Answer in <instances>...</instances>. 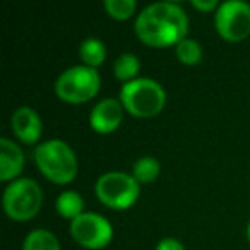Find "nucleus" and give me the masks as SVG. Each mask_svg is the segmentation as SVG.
<instances>
[{"mask_svg": "<svg viewBox=\"0 0 250 250\" xmlns=\"http://www.w3.org/2000/svg\"><path fill=\"white\" fill-rule=\"evenodd\" d=\"M134 31L149 46H171L187 38L188 18L175 2H154L137 14Z\"/></svg>", "mask_w": 250, "mask_h": 250, "instance_id": "f257e3e1", "label": "nucleus"}, {"mask_svg": "<svg viewBox=\"0 0 250 250\" xmlns=\"http://www.w3.org/2000/svg\"><path fill=\"white\" fill-rule=\"evenodd\" d=\"M35 163L50 182L59 185L70 184L77 175L76 153L62 139L43 141L35 149Z\"/></svg>", "mask_w": 250, "mask_h": 250, "instance_id": "f03ea898", "label": "nucleus"}, {"mask_svg": "<svg viewBox=\"0 0 250 250\" xmlns=\"http://www.w3.org/2000/svg\"><path fill=\"white\" fill-rule=\"evenodd\" d=\"M120 101L134 117H154L167 103L165 87L151 77H136L120 87Z\"/></svg>", "mask_w": 250, "mask_h": 250, "instance_id": "7ed1b4c3", "label": "nucleus"}, {"mask_svg": "<svg viewBox=\"0 0 250 250\" xmlns=\"http://www.w3.org/2000/svg\"><path fill=\"white\" fill-rule=\"evenodd\" d=\"M5 214L11 219L24 223L33 219L43 204V190L33 178H16L5 187L2 195Z\"/></svg>", "mask_w": 250, "mask_h": 250, "instance_id": "20e7f679", "label": "nucleus"}, {"mask_svg": "<svg viewBox=\"0 0 250 250\" xmlns=\"http://www.w3.org/2000/svg\"><path fill=\"white\" fill-rule=\"evenodd\" d=\"M101 77L98 69L84 63L65 69L55 81V93L67 103H84L94 98L100 91Z\"/></svg>", "mask_w": 250, "mask_h": 250, "instance_id": "39448f33", "label": "nucleus"}, {"mask_svg": "<svg viewBox=\"0 0 250 250\" xmlns=\"http://www.w3.org/2000/svg\"><path fill=\"white\" fill-rule=\"evenodd\" d=\"M94 194L111 209H127L139 197V182L124 171H106L94 184Z\"/></svg>", "mask_w": 250, "mask_h": 250, "instance_id": "423d86ee", "label": "nucleus"}, {"mask_svg": "<svg viewBox=\"0 0 250 250\" xmlns=\"http://www.w3.org/2000/svg\"><path fill=\"white\" fill-rule=\"evenodd\" d=\"M216 31L228 42H242L250 35V4L243 0L221 2L214 12Z\"/></svg>", "mask_w": 250, "mask_h": 250, "instance_id": "0eeeda50", "label": "nucleus"}, {"mask_svg": "<svg viewBox=\"0 0 250 250\" xmlns=\"http://www.w3.org/2000/svg\"><path fill=\"white\" fill-rule=\"evenodd\" d=\"M70 235L84 249L98 250L106 247L113 238V226L98 212H83L70 221Z\"/></svg>", "mask_w": 250, "mask_h": 250, "instance_id": "6e6552de", "label": "nucleus"}, {"mask_svg": "<svg viewBox=\"0 0 250 250\" xmlns=\"http://www.w3.org/2000/svg\"><path fill=\"white\" fill-rule=\"evenodd\" d=\"M124 104L117 98H104L100 100L89 113V125L91 129L100 134L113 132L124 118Z\"/></svg>", "mask_w": 250, "mask_h": 250, "instance_id": "1a4fd4ad", "label": "nucleus"}, {"mask_svg": "<svg viewBox=\"0 0 250 250\" xmlns=\"http://www.w3.org/2000/svg\"><path fill=\"white\" fill-rule=\"evenodd\" d=\"M11 129L14 136L24 144H35L38 143L40 136L43 132V124L40 118L38 111L33 110L31 106L16 108L11 115Z\"/></svg>", "mask_w": 250, "mask_h": 250, "instance_id": "9d476101", "label": "nucleus"}, {"mask_svg": "<svg viewBox=\"0 0 250 250\" xmlns=\"http://www.w3.org/2000/svg\"><path fill=\"white\" fill-rule=\"evenodd\" d=\"M24 168V153L9 137L0 139V180L12 182Z\"/></svg>", "mask_w": 250, "mask_h": 250, "instance_id": "9b49d317", "label": "nucleus"}, {"mask_svg": "<svg viewBox=\"0 0 250 250\" xmlns=\"http://www.w3.org/2000/svg\"><path fill=\"white\" fill-rule=\"evenodd\" d=\"M55 208L62 218L67 219H76L84 212V199L79 192L76 190H63L59 194L55 202Z\"/></svg>", "mask_w": 250, "mask_h": 250, "instance_id": "f8f14e48", "label": "nucleus"}, {"mask_svg": "<svg viewBox=\"0 0 250 250\" xmlns=\"http://www.w3.org/2000/svg\"><path fill=\"white\" fill-rule=\"evenodd\" d=\"M79 57L83 60L84 65L87 67H100L101 63L106 59V46L101 42L100 38H94V36H89L86 38L79 46Z\"/></svg>", "mask_w": 250, "mask_h": 250, "instance_id": "ddd939ff", "label": "nucleus"}, {"mask_svg": "<svg viewBox=\"0 0 250 250\" xmlns=\"http://www.w3.org/2000/svg\"><path fill=\"white\" fill-rule=\"evenodd\" d=\"M22 250H62L59 238L50 229L36 228L26 235Z\"/></svg>", "mask_w": 250, "mask_h": 250, "instance_id": "4468645a", "label": "nucleus"}, {"mask_svg": "<svg viewBox=\"0 0 250 250\" xmlns=\"http://www.w3.org/2000/svg\"><path fill=\"white\" fill-rule=\"evenodd\" d=\"M141 69V60L137 59V55L130 52H125L122 55L117 57V60L113 62V74L118 81H124L129 83V81H134L139 74Z\"/></svg>", "mask_w": 250, "mask_h": 250, "instance_id": "2eb2a0df", "label": "nucleus"}, {"mask_svg": "<svg viewBox=\"0 0 250 250\" xmlns=\"http://www.w3.org/2000/svg\"><path fill=\"white\" fill-rule=\"evenodd\" d=\"M161 171L160 161L154 156H143L134 163L132 167V177L136 178L139 184H151L158 178Z\"/></svg>", "mask_w": 250, "mask_h": 250, "instance_id": "dca6fc26", "label": "nucleus"}, {"mask_svg": "<svg viewBox=\"0 0 250 250\" xmlns=\"http://www.w3.org/2000/svg\"><path fill=\"white\" fill-rule=\"evenodd\" d=\"M175 53L180 62L187 65H194L202 60V46L197 40L194 38H184L175 45Z\"/></svg>", "mask_w": 250, "mask_h": 250, "instance_id": "f3484780", "label": "nucleus"}, {"mask_svg": "<svg viewBox=\"0 0 250 250\" xmlns=\"http://www.w3.org/2000/svg\"><path fill=\"white\" fill-rule=\"evenodd\" d=\"M103 7L113 19H129L137 7L136 0H104Z\"/></svg>", "mask_w": 250, "mask_h": 250, "instance_id": "a211bd4d", "label": "nucleus"}, {"mask_svg": "<svg viewBox=\"0 0 250 250\" xmlns=\"http://www.w3.org/2000/svg\"><path fill=\"white\" fill-rule=\"evenodd\" d=\"M154 250H185V247L180 240L173 238V236H167V238H161L158 242Z\"/></svg>", "mask_w": 250, "mask_h": 250, "instance_id": "6ab92c4d", "label": "nucleus"}, {"mask_svg": "<svg viewBox=\"0 0 250 250\" xmlns=\"http://www.w3.org/2000/svg\"><path fill=\"white\" fill-rule=\"evenodd\" d=\"M192 5L199 11H216L219 7L218 0H192Z\"/></svg>", "mask_w": 250, "mask_h": 250, "instance_id": "aec40b11", "label": "nucleus"}, {"mask_svg": "<svg viewBox=\"0 0 250 250\" xmlns=\"http://www.w3.org/2000/svg\"><path fill=\"white\" fill-rule=\"evenodd\" d=\"M247 238H249V242H250V221H249V225H247Z\"/></svg>", "mask_w": 250, "mask_h": 250, "instance_id": "412c9836", "label": "nucleus"}]
</instances>
